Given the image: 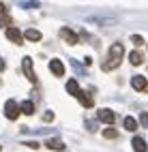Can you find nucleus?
Masks as SVG:
<instances>
[{"instance_id": "obj_3", "label": "nucleus", "mask_w": 148, "mask_h": 152, "mask_svg": "<svg viewBox=\"0 0 148 152\" xmlns=\"http://www.w3.org/2000/svg\"><path fill=\"white\" fill-rule=\"evenodd\" d=\"M19 111H22V109L17 107V103H15L13 99H9L7 103H4V116H7L9 120H17V116H19Z\"/></svg>"}, {"instance_id": "obj_5", "label": "nucleus", "mask_w": 148, "mask_h": 152, "mask_svg": "<svg viewBox=\"0 0 148 152\" xmlns=\"http://www.w3.org/2000/svg\"><path fill=\"white\" fill-rule=\"evenodd\" d=\"M49 71H52L56 77H62L64 75V64L58 58H52V60H49Z\"/></svg>"}, {"instance_id": "obj_9", "label": "nucleus", "mask_w": 148, "mask_h": 152, "mask_svg": "<svg viewBox=\"0 0 148 152\" xmlns=\"http://www.w3.org/2000/svg\"><path fill=\"white\" fill-rule=\"evenodd\" d=\"M67 92L73 94V96H80L82 94V90H80V86H77L75 79H69V82H67Z\"/></svg>"}, {"instance_id": "obj_18", "label": "nucleus", "mask_w": 148, "mask_h": 152, "mask_svg": "<svg viewBox=\"0 0 148 152\" xmlns=\"http://www.w3.org/2000/svg\"><path fill=\"white\" fill-rule=\"evenodd\" d=\"M131 41H133L135 47H142V45H144V39H142L140 34H133V37H131Z\"/></svg>"}, {"instance_id": "obj_12", "label": "nucleus", "mask_w": 148, "mask_h": 152, "mask_svg": "<svg viewBox=\"0 0 148 152\" xmlns=\"http://www.w3.org/2000/svg\"><path fill=\"white\" fill-rule=\"evenodd\" d=\"M19 109H22L26 116H32L34 114V103H32V101H24V103L19 105Z\"/></svg>"}, {"instance_id": "obj_11", "label": "nucleus", "mask_w": 148, "mask_h": 152, "mask_svg": "<svg viewBox=\"0 0 148 152\" xmlns=\"http://www.w3.org/2000/svg\"><path fill=\"white\" fill-rule=\"evenodd\" d=\"M45 146H47L49 150H58V152H62V150H64V144H62L60 139H47V141H45Z\"/></svg>"}, {"instance_id": "obj_19", "label": "nucleus", "mask_w": 148, "mask_h": 152, "mask_svg": "<svg viewBox=\"0 0 148 152\" xmlns=\"http://www.w3.org/2000/svg\"><path fill=\"white\" fill-rule=\"evenodd\" d=\"M140 122H142V126H148V114H146V111L140 116Z\"/></svg>"}, {"instance_id": "obj_6", "label": "nucleus", "mask_w": 148, "mask_h": 152, "mask_svg": "<svg viewBox=\"0 0 148 152\" xmlns=\"http://www.w3.org/2000/svg\"><path fill=\"white\" fill-rule=\"evenodd\" d=\"M7 39L17 43V45H22V41H24V37H22V32H19L17 28H7Z\"/></svg>"}, {"instance_id": "obj_13", "label": "nucleus", "mask_w": 148, "mask_h": 152, "mask_svg": "<svg viewBox=\"0 0 148 152\" xmlns=\"http://www.w3.org/2000/svg\"><path fill=\"white\" fill-rule=\"evenodd\" d=\"M122 124H125V129H127V131H131V133H133V131H137V120H135V118H131V116H127Z\"/></svg>"}, {"instance_id": "obj_10", "label": "nucleus", "mask_w": 148, "mask_h": 152, "mask_svg": "<svg viewBox=\"0 0 148 152\" xmlns=\"http://www.w3.org/2000/svg\"><path fill=\"white\" fill-rule=\"evenodd\" d=\"M131 146H133V150H135V152H148V148H146V141H144L142 137H133Z\"/></svg>"}, {"instance_id": "obj_21", "label": "nucleus", "mask_w": 148, "mask_h": 152, "mask_svg": "<svg viewBox=\"0 0 148 152\" xmlns=\"http://www.w3.org/2000/svg\"><path fill=\"white\" fill-rule=\"evenodd\" d=\"M26 146H28V148H34V150L39 148V144H37V141H26Z\"/></svg>"}, {"instance_id": "obj_4", "label": "nucleus", "mask_w": 148, "mask_h": 152, "mask_svg": "<svg viewBox=\"0 0 148 152\" xmlns=\"http://www.w3.org/2000/svg\"><path fill=\"white\" fill-rule=\"evenodd\" d=\"M131 86H133V90H137V92H146V90H148V82H146L144 75L131 77Z\"/></svg>"}, {"instance_id": "obj_15", "label": "nucleus", "mask_w": 148, "mask_h": 152, "mask_svg": "<svg viewBox=\"0 0 148 152\" xmlns=\"http://www.w3.org/2000/svg\"><path fill=\"white\" fill-rule=\"evenodd\" d=\"M129 60H131V64H142L144 62V56L140 52H131L129 54Z\"/></svg>"}, {"instance_id": "obj_17", "label": "nucleus", "mask_w": 148, "mask_h": 152, "mask_svg": "<svg viewBox=\"0 0 148 152\" xmlns=\"http://www.w3.org/2000/svg\"><path fill=\"white\" fill-rule=\"evenodd\" d=\"M103 137H105V139H116V137H118V131H114V129H103Z\"/></svg>"}, {"instance_id": "obj_2", "label": "nucleus", "mask_w": 148, "mask_h": 152, "mask_svg": "<svg viewBox=\"0 0 148 152\" xmlns=\"http://www.w3.org/2000/svg\"><path fill=\"white\" fill-rule=\"evenodd\" d=\"M22 66H24V73H26V79L28 82H37V73H34V69H32V58L30 56H26L22 58Z\"/></svg>"}, {"instance_id": "obj_8", "label": "nucleus", "mask_w": 148, "mask_h": 152, "mask_svg": "<svg viewBox=\"0 0 148 152\" xmlns=\"http://www.w3.org/2000/svg\"><path fill=\"white\" fill-rule=\"evenodd\" d=\"M60 37L64 39L69 45H75L77 43V34L73 32V30H69V28H60Z\"/></svg>"}, {"instance_id": "obj_23", "label": "nucleus", "mask_w": 148, "mask_h": 152, "mask_svg": "<svg viewBox=\"0 0 148 152\" xmlns=\"http://www.w3.org/2000/svg\"><path fill=\"white\" fill-rule=\"evenodd\" d=\"M4 69V62H2V58H0V71H2Z\"/></svg>"}, {"instance_id": "obj_7", "label": "nucleus", "mask_w": 148, "mask_h": 152, "mask_svg": "<svg viewBox=\"0 0 148 152\" xmlns=\"http://www.w3.org/2000/svg\"><path fill=\"white\" fill-rule=\"evenodd\" d=\"M97 118L101 120V122H107V124H112L114 120H116V114H114L112 109H101V111L97 114Z\"/></svg>"}, {"instance_id": "obj_20", "label": "nucleus", "mask_w": 148, "mask_h": 152, "mask_svg": "<svg viewBox=\"0 0 148 152\" xmlns=\"http://www.w3.org/2000/svg\"><path fill=\"white\" fill-rule=\"evenodd\" d=\"M43 120H45V122H49V120H54V111H45V114H43Z\"/></svg>"}, {"instance_id": "obj_16", "label": "nucleus", "mask_w": 148, "mask_h": 152, "mask_svg": "<svg viewBox=\"0 0 148 152\" xmlns=\"http://www.w3.org/2000/svg\"><path fill=\"white\" fill-rule=\"evenodd\" d=\"M77 99H80V103H82L84 107H92V99H90V96H88L86 92H82V94H80V96H77Z\"/></svg>"}, {"instance_id": "obj_14", "label": "nucleus", "mask_w": 148, "mask_h": 152, "mask_svg": "<svg viewBox=\"0 0 148 152\" xmlns=\"http://www.w3.org/2000/svg\"><path fill=\"white\" fill-rule=\"evenodd\" d=\"M26 39L28 41H41V32L34 30V28H30V30H26Z\"/></svg>"}, {"instance_id": "obj_1", "label": "nucleus", "mask_w": 148, "mask_h": 152, "mask_svg": "<svg viewBox=\"0 0 148 152\" xmlns=\"http://www.w3.org/2000/svg\"><path fill=\"white\" fill-rule=\"evenodd\" d=\"M125 54L122 43H114L110 47V56H107V62H103V71H114L118 64H120V58Z\"/></svg>"}, {"instance_id": "obj_22", "label": "nucleus", "mask_w": 148, "mask_h": 152, "mask_svg": "<svg viewBox=\"0 0 148 152\" xmlns=\"http://www.w3.org/2000/svg\"><path fill=\"white\" fill-rule=\"evenodd\" d=\"M7 22H9V19H7V17H4V15H0V26H4V24H7Z\"/></svg>"}]
</instances>
